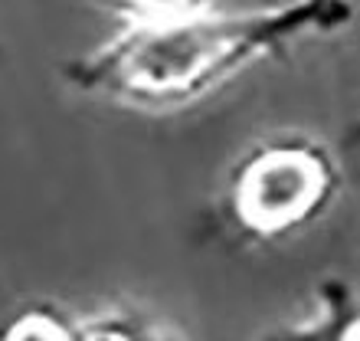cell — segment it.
Segmentation results:
<instances>
[{
    "mask_svg": "<svg viewBox=\"0 0 360 341\" xmlns=\"http://www.w3.org/2000/svg\"><path fill=\"white\" fill-rule=\"evenodd\" d=\"M351 20V0H292L236 17L197 13L131 27L112 46L66 63L63 79L112 105L171 112L210 95L259 59L285 53L295 39L334 33Z\"/></svg>",
    "mask_w": 360,
    "mask_h": 341,
    "instance_id": "obj_1",
    "label": "cell"
},
{
    "mask_svg": "<svg viewBox=\"0 0 360 341\" xmlns=\"http://www.w3.org/2000/svg\"><path fill=\"white\" fill-rule=\"evenodd\" d=\"M341 190V170L324 144L288 138L249 151L223 190V213L246 240L272 243L302 233Z\"/></svg>",
    "mask_w": 360,
    "mask_h": 341,
    "instance_id": "obj_2",
    "label": "cell"
},
{
    "mask_svg": "<svg viewBox=\"0 0 360 341\" xmlns=\"http://www.w3.org/2000/svg\"><path fill=\"white\" fill-rule=\"evenodd\" d=\"M262 341H360V292L331 279L321 285V309L314 318L275 328Z\"/></svg>",
    "mask_w": 360,
    "mask_h": 341,
    "instance_id": "obj_3",
    "label": "cell"
},
{
    "mask_svg": "<svg viewBox=\"0 0 360 341\" xmlns=\"http://www.w3.org/2000/svg\"><path fill=\"white\" fill-rule=\"evenodd\" d=\"M0 341H82V325L56 305L30 302L0 322Z\"/></svg>",
    "mask_w": 360,
    "mask_h": 341,
    "instance_id": "obj_4",
    "label": "cell"
},
{
    "mask_svg": "<svg viewBox=\"0 0 360 341\" xmlns=\"http://www.w3.org/2000/svg\"><path fill=\"white\" fill-rule=\"evenodd\" d=\"M108 10H118L134 20V27H151V23H174L203 13L210 0H95Z\"/></svg>",
    "mask_w": 360,
    "mask_h": 341,
    "instance_id": "obj_5",
    "label": "cell"
},
{
    "mask_svg": "<svg viewBox=\"0 0 360 341\" xmlns=\"http://www.w3.org/2000/svg\"><path fill=\"white\" fill-rule=\"evenodd\" d=\"M82 341H174L167 332H161L154 322L141 315L112 312L92 322H82Z\"/></svg>",
    "mask_w": 360,
    "mask_h": 341,
    "instance_id": "obj_6",
    "label": "cell"
}]
</instances>
